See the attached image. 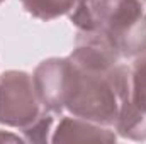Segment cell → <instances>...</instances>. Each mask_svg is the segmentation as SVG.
<instances>
[{"mask_svg":"<svg viewBox=\"0 0 146 144\" xmlns=\"http://www.w3.org/2000/svg\"><path fill=\"white\" fill-rule=\"evenodd\" d=\"M114 129L121 137L131 141H146V110L138 107L131 100V95L124 100Z\"/></svg>","mask_w":146,"mask_h":144,"instance_id":"cell-6","label":"cell"},{"mask_svg":"<svg viewBox=\"0 0 146 144\" xmlns=\"http://www.w3.org/2000/svg\"><path fill=\"white\" fill-rule=\"evenodd\" d=\"M143 0H94L92 31L104 37L117 54L134 59L146 49V12Z\"/></svg>","mask_w":146,"mask_h":144,"instance_id":"cell-2","label":"cell"},{"mask_svg":"<svg viewBox=\"0 0 146 144\" xmlns=\"http://www.w3.org/2000/svg\"><path fill=\"white\" fill-rule=\"evenodd\" d=\"M72 65L66 58H49L41 61L34 70L33 81L36 95L44 110L61 114L65 110L68 88H70Z\"/></svg>","mask_w":146,"mask_h":144,"instance_id":"cell-4","label":"cell"},{"mask_svg":"<svg viewBox=\"0 0 146 144\" xmlns=\"http://www.w3.org/2000/svg\"><path fill=\"white\" fill-rule=\"evenodd\" d=\"M131 68V100L146 110V49L138 54Z\"/></svg>","mask_w":146,"mask_h":144,"instance_id":"cell-8","label":"cell"},{"mask_svg":"<svg viewBox=\"0 0 146 144\" xmlns=\"http://www.w3.org/2000/svg\"><path fill=\"white\" fill-rule=\"evenodd\" d=\"M53 115L54 114H51V112H44L31 126L21 129L24 141L26 143H46V141H49V132L53 127Z\"/></svg>","mask_w":146,"mask_h":144,"instance_id":"cell-9","label":"cell"},{"mask_svg":"<svg viewBox=\"0 0 146 144\" xmlns=\"http://www.w3.org/2000/svg\"><path fill=\"white\" fill-rule=\"evenodd\" d=\"M70 65L72 75L65 110L114 129L124 100L131 95V68L121 63L106 70L87 68L72 59Z\"/></svg>","mask_w":146,"mask_h":144,"instance_id":"cell-1","label":"cell"},{"mask_svg":"<svg viewBox=\"0 0 146 144\" xmlns=\"http://www.w3.org/2000/svg\"><path fill=\"white\" fill-rule=\"evenodd\" d=\"M115 139L114 129L75 115L63 117L51 137L53 143H114Z\"/></svg>","mask_w":146,"mask_h":144,"instance_id":"cell-5","label":"cell"},{"mask_svg":"<svg viewBox=\"0 0 146 144\" xmlns=\"http://www.w3.org/2000/svg\"><path fill=\"white\" fill-rule=\"evenodd\" d=\"M27 14L39 20H53L60 15H68L76 0H21Z\"/></svg>","mask_w":146,"mask_h":144,"instance_id":"cell-7","label":"cell"},{"mask_svg":"<svg viewBox=\"0 0 146 144\" xmlns=\"http://www.w3.org/2000/svg\"><path fill=\"white\" fill-rule=\"evenodd\" d=\"M2 2H5V0H0V3H2Z\"/></svg>","mask_w":146,"mask_h":144,"instance_id":"cell-10","label":"cell"},{"mask_svg":"<svg viewBox=\"0 0 146 144\" xmlns=\"http://www.w3.org/2000/svg\"><path fill=\"white\" fill-rule=\"evenodd\" d=\"M44 112L36 95L33 76L26 71L10 70L0 75V124L24 129Z\"/></svg>","mask_w":146,"mask_h":144,"instance_id":"cell-3","label":"cell"}]
</instances>
